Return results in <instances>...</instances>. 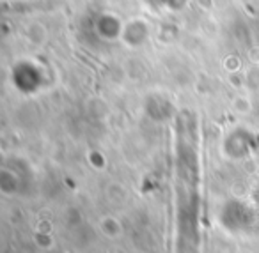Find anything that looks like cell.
Instances as JSON below:
<instances>
[{"label":"cell","instance_id":"6da1fadb","mask_svg":"<svg viewBox=\"0 0 259 253\" xmlns=\"http://www.w3.org/2000/svg\"><path fill=\"white\" fill-rule=\"evenodd\" d=\"M13 82L23 92H34L39 89L41 82H43V75L34 62L22 61L13 68Z\"/></svg>","mask_w":259,"mask_h":253},{"label":"cell","instance_id":"7a4b0ae2","mask_svg":"<svg viewBox=\"0 0 259 253\" xmlns=\"http://www.w3.org/2000/svg\"><path fill=\"white\" fill-rule=\"evenodd\" d=\"M93 30L101 41H115L119 37H122V30L124 25L121 23V20L112 13H100L96 15V18L93 20Z\"/></svg>","mask_w":259,"mask_h":253},{"label":"cell","instance_id":"3957f363","mask_svg":"<svg viewBox=\"0 0 259 253\" xmlns=\"http://www.w3.org/2000/svg\"><path fill=\"white\" fill-rule=\"evenodd\" d=\"M122 37H124L126 43L132 44V46H139V44L144 43L146 37H148V25L139 22V20H135V22L124 25Z\"/></svg>","mask_w":259,"mask_h":253}]
</instances>
